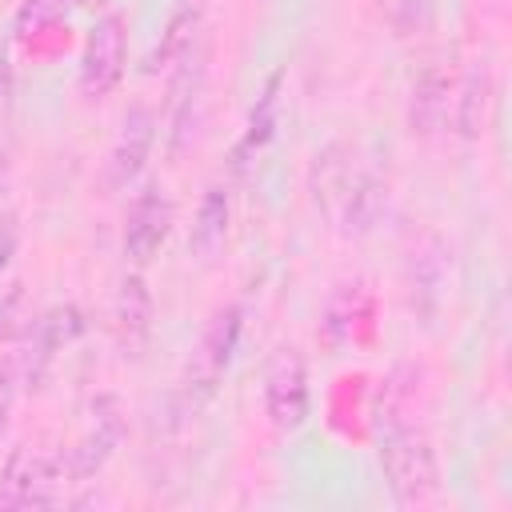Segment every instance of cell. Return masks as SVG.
<instances>
[{"instance_id":"obj_11","label":"cell","mask_w":512,"mask_h":512,"mask_svg":"<svg viewBox=\"0 0 512 512\" xmlns=\"http://www.w3.org/2000/svg\"><path fill=\"white\" fill-rule=\"evenodd\" d=\"M448 96H452V72L440 60H432L416 76L408 96V124L416 136H436L448 124Z\"/></svg>"},{"instance_id":"obj_17","label":"cell","mask_w":512,"mask_h":512,"mask_svg":"<svg viewBox=\"0 0 512 512\" xmlns=\"http://www.w3.org/2000/svg\"><path fill=\"white\" fill-rule=\"evenodd\" d=\"M64 4H68V0H24V8L16 12V36L28 40V36H36L40 28L56 24V20L64 16Z\"/></svg>"},{"instance_id":"obj_23","label":"cell","mask_w":512,"mask_h":512,"mask_svg":"<svg viewBox=\"0 0 512 512\" xmlns=\"http://www.w3.org/2000/svg\"><path fill=\"white\" fill-rule=\"evenodd\" d=\"M188 4H200V0H188Z\"/></svg>"},{"instance_id":"obj_3","label":"cell","mask_w":512,"mask_h":512,"mask_svg":"<svg viewBox=\"0 0 512 512\" xmlns=\"http://www.w3.org/2000/svg\"><path fill=\"white\" fill-rule=\"evenodd\" d=\"M236 340H240V304H224V308L212 316V324L204 328V340H200V348H196V356H192V364H188L184 392H188V404H192V408H200V404L216 392L220 376H224L228 364H232Z\"/></svg>"},{"instance_id":"obj_1","label":"cell","mask_w":512,"mask_h":512,"mask_svg":"<svg viewBox=\"0 0 512 512\" xmlns=\"http://www.w3.org/2000/svg\"><path fill=\"white\" fill-rule=\"evenodd\" d=\"M376 452H380L384 480H388V488L400 504H420L436 492V452H432L424 432L388 416L380 424Z\"/></svg>"},{"instance_id":"obj_9","label":"cell","mask_w":512,"mask_h":512,"mask_svg":"<svg viewBox=\"0 0 512 512\" xmlns=\"http://www.w3.org/2000/svg\"><path fill=\"white\" fill-rule=\"evenodd\" d=\"M120 428H124V424H120L116 404H112V400H100V404H96V416H92V424H88V432L80 436L76 448H68L64 476H72V480L96 476V472L108 464L112 448L120 444Z\"/></svg>"},{"instance_id":"obj_20","label":"cell","mask_w":512,"mask_h":512,"mask_svg":"<svg viewBox=\"0 0 512 512\" xmlns=\"http://www.w3.org/2000/svg\"><path fill=\"white\" fill-rule=\"evenodd\" d=\"M8 52H4V44H0V104H4V96H8Z\"/></svg>"},{"instance_id":"obj_14","label":"cell","mask_w":512,"mask_h":512,"mask_svg":"<svg viewBox=\"0 0 512 512\" xmlns=\"http://www.w3.org/2000/svg\"><path fill=\"white\" fill-rule=\"evenodd\" d=\"M456 92H460V96H456V132H460L464 140H476V136L484 132L488 108H492V68H488L484 60H476V64L464 72V80H460Z\"/></svg>"},{"instance_id":"obj_8","label":"cell","mask_w":512,"mask_h":512,"mask_svg":"<svg viewBox=\"0 0 512 512\" xmlns=\"http://www.w3.org/2000/svg\"><path fill=\"white\" fill-rule=\"evenodd\" d=\"M152 132H156L152 112H148L144 104H136V108L124 116L120 136H116V144H112V152H108V188H112V192H116V188H128V184L140 176V168H144V160H148V148H152Z\"/></svg>"},{"instance_id":"obj_10","label":"cell","mask_w":512,"mask_h":512,"mask_svg":"<svg viewBox=\"0 0 512 512\" xmlns=\"http://www.w3.org/2000/svg\"><path fill=\"white\" fill-rule=\"evenodd\" d=\"M84 328V316L76 304H60L52 308L44 320H36L32 328V344H28V356H24V372H28V384H40L48 364L56 360L60 348H68Z\"/></svg>"},{"instance_id":"obj_16","label":"cell","mask_w":512,"mask_h":512,"mask_svg":"<svg viewBox=\"0 0 512 512\" xmlns=\"http://www.w3.org/2000/svg\"><path fill=\"white\" fill-rule=\"evenodd\" d=\"M280 92V76H272L268 84H264V92H260V100H256V108H252V116H248V124H244V136H240V144H236V152H232V160H236V168H244L268 140H272V128H276V96Z\"/></svg>"},{"instance_id":"obj_18","label":"cell","mask_w":512,"mask_h":512,"mask_svg":"<svg viewBox=\"0 0 512 512\" xmlns=\"http://www.w3.org/2000/svg\"><path fill=\"white\" fill-rule=\"evenodd\" d=\"M20 328V288H0V340H12Z\"/></svg>"},{"instance_id":"obj_19","label":"cell","mask_w":512,"mask_h":512,"mask_svg":"<svg viewBox=\"0 0 512 512\" xmlns=\"http://www.w3.org/2000/svg\"><path fill=\"white\" fill-rule=\"evenodd\" d=\"M432 12V0H400V24L404 28H424Z\"/></svg>"},{"instance_id":"obj_22","label":"cell","mask_w":512,"mask_h":512,"mask_svg":"<svg viewBox=\"0 0 512 512\" xmlns=\"http://www.w3.org/2000/svg\"><path fill=\"white\" fill-rule=\"evenodd\" d=\"M72 4H76V8H96L100 0H72Z\"/></svg>"},{"instance_id":"obj_4","label":"cell","mask_w":512,"mask_h":512,"mask_svg":"<svg viewBox=\"0 0 512 512\" xmlns=\"http://www.w3.org/2000/svg\"><path fill=\"white\" fill-rule=\"evenodd\" d=\"M264 412L280 432H296L308 416V368L292 344L276 348L264 372Z\"/></svg>"},{"instance_id":"obj_5","label":"cell","mask_w":512,"mask_h":512,"mask_svg":"<svg viewBox=\"0 0 512 512\" xmlns=\"http://www.w3.org/2000/svg\"><path fill=\"white\" fill-rule=\"evenodd\" d=\"M124 20L116 12H108L104 20H96V28L88 32V44H84V56H80V92L88 100H100L108 96L120 76H124Z\"/></svg>"},{"instance_id":"obj_2","label":"cell","mask_w":512,"mask_h":512,"mask_svg":"<svg viewBox=\"0 0 512 512\" xmlns=\"http://www.w3.org/2000/svg\"><path fill=\"white\" fill-rule=\"evenodd\" d=\"M64 460L40 444H20L0 476V508H52L60 500Z\"/></svg>"},{"instance_id":"obj_7","label":"cell","mask_w":512,"mask_h":512,"mask_svg":"<svg viewBox=\"0 0 512 512\" xmlns=\"http://www.w3.org/2000/svg\"><path fill=\"white\" fill-rule=\"evenodd\" d=\"M356 172H360V160H356V152H352L348 144H340V140L328 144V148H320L316 160H312L308 188H312L316 208H320L332 224H336V216H340V208H344V200H348V188H352Z\"/></svg>"},{"instance_id":"obj_21","label":"cell","mask_w":512,"mask_h":512,"mask_svg":"<svg viewBox=\"0 0 512 512\" xmlns=\"http://www.w3.org/2000/svg\"><path fill=\"white\" fill-rule=\"evenodd\" d=\"M4 432H8V400H0V440H4Z\"/></svg>"},{"instance_id":"obj_15","label":"cell","mask_w":512,"mask_h":512,"mask_svg":"<svg viewBox=\"0 0 512 512\" xmlns=\"http://www.w3.org/2000/svg\"><path fill=\"white\" fill-rule=\"evenodd\" d=\"M228 192L220 188V184H212L208 192H204V200H200V208H196V220H192V252L196 256H212L220 244H224V236H228Z\"/></svg>"},{"instance_id":"obj_12","label":"cell","mask_w":512,"mask_h":512,"mask_svg":"<svg viewBox=\"0 0 512 512\" xmlns=\"http://www.w3.org/2000/svg\"><path fill=\"white\" fill-rule=\"evenodd\" d=\"M112 320H116V340H120V348L136 356V352L148 344V332H152V292H148V284H144L140 272H128V276L120 280Z\"/></svg>"},{"instance_id":"obj_6","label":"cell","mask_w":512,"mask_h":512,"mask_svg":"<svg viewBox=\"0 0 512 512\" xmlns=\"http://www.w3.org/2000/svg\"><path fill=\"white\" fill-rule=\"evenodd\" d=\"M172 232V200L160 188H144L132 208H128V224H124V256L132 264H148L156 260V252L164 248Z\"/></svg>"},{"instance_id":"obj_13","label":"cell","mask_w":512,"mask_h":512,"mask_svg":"<svg viewBox=\"0 0 512 512\" xmlns=\"http://www.w3.org/2000/svg\"><path fill=\"white\" fill-rule=\"evenodd\" d=\"M384 204H388L384 180L376 176V168L360 164V172H356V180H352V188H348V200H344V208H340V216H336L340 232H344V236H368V232L380 224Z\"/></svg>"}]
</instances>
